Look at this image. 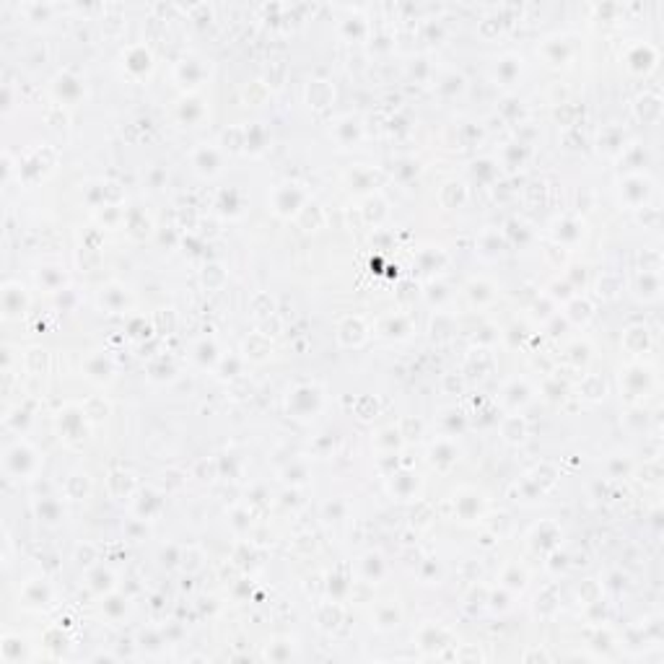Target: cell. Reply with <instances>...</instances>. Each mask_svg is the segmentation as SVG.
Instances as JSON below:
<instances>
[{
  "label": "cell",
  "instance_id": "cell-10",
  "mask_svg": "<svg viewBox=\"0 0 664 664\" xmlns=\"http://www.w3.org/2000/svg\"><path fill=\"white\" fill-rule=\"evenodd\" d=\"M400 620H402V612L392 599L377 604V610H374V626H377L379 631H392V628L400 626Z\"/></svg>",
  "mask_w": 664,
  "mask_h": 664
},
{
  "label": "cell",
  "instance_id": "cell-5",
  "mask_svg": "<svg viewBox=\"0 0 664 664\" xmlns=\"http://www.w3.org/2000/svg\"><path fill=\"white\" fill-rule=\"evenodd\" d=\"M418 646H421L426 654H433V657H441V649L446 646H457L452 636L446 633L444 628L436 626V623H426L418 631Z\"/></svg>",
  "mask_w": 664,
  "mask_h": 664
},
{
  "label": "cell",
  "instance_id": "cell-8",
  "mask_svg": "<svg viewBox=\"0 0 664 664\" xmlns=\"http://www.w3.org/2000/svg\"><path fill=\"white\" fill-rule=\"evenodd\" d=\"M553 239H555L558 244H563V247H574L579 239H584V221H576V218L555 221V226H553Z\"/></svg>",
  "mask_w": 664,
  "mask_h": 664
},
{
  "label": "cell",
  "instance_id": "cell-18",
  "mask_svg": "<svg viewBox=\"0 0 664 664\" xmlns=\"http://www.w3.org/2000/svg\"><path fill=\"white\" fill-rule=\"evenodd\" d=\"M457 457H460V449L449 441V438H438L436 444L431 446V462L433 465H454L457 462Z\"/></svg>",
  "mask_w": 664,
  "mask_h": 664
},
{
  "label": "cell",
  "instance_id": "cell-16",
  "mask_svg": "<svg viewBox=\"0 0 664 664\" xmlns=\"http://www.w3.org/2000/svg\"><path fill=\"white\" fill-rule=\"evenodd\" d=\"M86 374H89L94 382H109L114 374V366L104 353H94L89 361H86Z\"/></svg>",
  "mask_w": 664,
  "mask_h": 664
},
{
  "label": "cell",
  "instance_id": "cell-31",
  "mask_svg": "<svg viewBox=\"0 0 664 664\" xmlns=\"http://www.w3.org/2000/svg\"><path fill=\"white\" fill-rule=\"evenodd\" d=\"M504 587L514 589V592H521V589L527 587V574H524L519 566H509L504 574Z\"/></svg>",
  "mask_w": 664,
  "mask_h": 664
},
{
  "label": "cell",
  "instance_id": "cell-7",
  "mask_svg": "<svg viewBox=\"0 0 664 664\" xmlns=\"http://www.w3.org/2000/svg\"><path fill=\"white\" fill-rule=\"evenodd\" d=\"M633 291L641 301H659V296H662V275L654 270H641L633 280Z\"/></svg>",
  "mask_w": 664,
  "mask_h": 664
},
{
  "label": "cell",
  "instance_id": "cell-17",
  "mask_svg": "<svg viewBox=\"0 0 664 664\" xmlns=\"http://www.w3.org/2000/svg\"><path fill=\"white\" fill-rule=\"evenodd\" d=\"M343 623V607L338 602H325L317 607V626L322 631H335Z\"/></svg>",
  "mask_w": 664,
  "mask_h": 664
},
{
  "label": "cell",
  "instance_id": "cell-2",
  "mask_svg": "<svg viewBox=\"0 0 664 664\" xmlns=\"http://www.w3.org/2000/svg\"><path fill=\"white\" fill-rule=\"evenodd\" d=\"M3 465H6L8 475H13L16 480H29L39 470V454H37V449L31 444H26V441H16V444L8 446L6 454H3Z\"/></svg>",
  "mask_w": 664,
  "mask_h": 664
},
{
  "label": "cell",
  "instance_id": "cell-20",
  "mask_svg": "<svg viewBox=\"0 0 664 664\" xmlns=\"http://www.w3.org/2000/svg\"><path fill=\"white\" fill-rule=\"evenodd\" d=\"M195 358H197V363H200L203 369H208V366H218L221 353H218L216 340H213V338H203V340H200V343L195 345Z\"/></svg>",
  "mask_w": 664,
  "mask_h": 664
},
{
  "label": "cell",
  "instance_id": "cell-6",
  "mask_svg": "<svg viewBox=\"0 0 664 664\" xmlns=\"http://www.w3.org/2000/svg\"><path fill=\"white\" fill-rule=\"evenodd\" d=\"M192 166L203 177H216L221 172V151L211 143H200L192 151Z\"/></svg>",
  "mask_w": 664,
  "mask_h": 664
},
{
  "label": "cell",
  "instance_id": "cell-14",
  "mask_svg": "<svg viewBox=\"0 0 664 664\" xmlns=\"http://www.w3.org/2000/svg\"><path fill=\"white\" fill-rule=\"evenodd\" d=\"M379 332L384 335V338H392V340H402L410 335V319L405 317V314H389V317H384L382 322H379Z\"/></svg>",
  "mask_w": 664,
  "mask_h": 664
},
{
  "label": "cell",
  "instance_id": "cell-15",
  "mask_svg": "<svg viewBox=\"0 0 664 664\" xmlns=\"http://www.w3.org/2000/svg\"><path fill=\"white\" fill-rule=\"evenodd\" d=\"M50 597H52V589H50V584H47L45 579H31L29 584H26V589H23V602L34 604V607L47 604Z\"/></svg>",
  "mask_w": 664,
  "mask_h": 664
},
{
  "label": "cell",
  "instance_id": "cell-30",
  "mask_svg": "<svg viewBox=\"0 0 664 664\" xmlns=\"http://www.w3.org/2000/svg\"><path fill=\"white\" fill-rule=\"evenodd\" d=\"M37 516L39 521H47V524H55L57 519H62V509L55 501H50V498H45V501H39L37 504Z\"/></svg>",
  "mask_w": 664,
  "mask_h": 664
},
{
  "label": "cell",
  "instance_id": "cell-11",
  "mask_svg": "<svg viewBox=\"0 0 664 664\" xmlns=\"http://www.w3.org/2000/svg\"><path fill=\"white\" fill-rule=\"evenodd\" d=\"M26 294H23V286H18V283H8L6 288H3V309H6V317H16V314H21L23 309H26Z\"/></svg>",
  "mask_w": 664,
  "mask_h": 664
},
{
  "label": "cell",
  "instance_id": "cell-13",
  "mask_svg": "<svg viewBox=\"0 0 664 664\" xmlns=\"http://www.w3.org/2000/svg\"><path fill=\"white\" fill-rule=\"evenodd\" d=\"M529 400H532V389L527 387V382H524V379H514L511 384L504 389V402L511 410L524 408Z\"/></svg>",
  "mask_w": 664,
  "mask_h": 664
},
{
  "label": "cell",
  "instance_id": "cell-12",
  "mask_svg": "<svg viewBox=\"0 0 664 664\" xmlns=\"http://www.w3.org/2000/svg\"><path fill=\"white\" fill-rule=\"evenodd\" d=\"M566 319L568 322H574V325H587L589 319H592V314H594V306H592V301L589 299H584V296H574V299H568L566 301Z\"/></svg>",
  "mask_w": 664,
  "mask_h": 664
},
{
  "label": "cell",
  "instance_id": "cell-22",
  "mask_svg": "<svg viewBox=\"0 0 664 664\" xmlns=\"http://www.w3.org/2000/svg\"><path fill=\"white\" fill-rule=\"evenodd\" d=\"M501 436L509 441V444H519L527 436V426L521 421L519 415H509L504 423H501Z\"/></svg>",
  "mask_w": 664,
  "mask_h": 664
},
{
  "label": "cell",
  "instance_id": "cell-1",
  "mask_svg": "<svg viewBox=\"0 0 664 664\" xmlns=\"http://www.w3.org/2000/svg\"><path fill=\"white\" fill-rule=\"evenodd\" d=\"M620 203H626L631 211L646 208L649 197L654 195V179L646 172H631L618 182Z\"/></svg>",
  "mask_w": 664,
  "mask_h": 664
},
{
  "label": "cell",
  "instance_id": "cell-19",
  "mask_svg": "<svg viewBox=\"0 0 664 664\" xmlns=\"http://www.w3.org/2000/svg\"><path fill=\"white\" fill-rule=\"evenodd\" d=\"M636 112H638V117L643 122H659V117H662V99L657 94H643L638 99V104H636Z\"/></svg>",
  "mask_w": 664,
  "mask_h": 664
},
{
  "label": "cell",
  "instance_id": "cell-25",
  "mask_svg": "<svg viewBox=\"0 0 664 664\" xmlns=\"http://www.w3.org/2000/svg\"><path fill=\"white\" fill-rule=\"evenodd\" d=\"M467 294H470V299H472V304H488V301H493L496 299V288L488 283V280H470V286H467Z\"/></svg>",
  "mask_w": 664,
  "mask_h": 664
},
{
  "label": "cell",
  "instance_id": "cell-28",
  "mask_svg": "<svg viewBox=\"0 0 664 664\" xmlns=\"http://www.w3.org/2000/svg\"><path fill=\"white\" fill-rule=\"evenodd\" d=\"M128 612V599L122 594H104V615L109 620H120L122 615Z\"/></svg>",
  "mask_w": 664,
  "mask_h": 664
},
{
  "label": "cell",
  "instance_id": "cell-27",
  "mask_svg": "<svg viewBox=\"0 0 664 664\" xmlns=\"http://www.w3.org/2000/svg\"><path fill=\"white\" fill-rule=\"evenodd\" d=\"M363 216H366V221H371L374 226H379V223H382V221L387 218V203H384V200H382L379 195H371L369 200H366Z\"/></svg>",
  "mask_w": 664,
  "mask_h": 664
},
{
  "label": "cell",
  "instance_id": "cell-4",
  "mask_svg": "<svg viewBox=\"0 0 664 664\" xmlns=\"http://www.w3.org/2000/svg\"><path fill=\"white\" fill-rule=\"evenodd\" d=\"M322 408V389L317 384H299L288 392V413L294 418H314Z\"/></svg>",
  "mask_w": 664,
  "mask_h": 664
},
{
  "label": "cell",
  "instance_id": "cell-32",
  "mask_svg": "<svg viewBox=\"0 0 664 664\" xmlns=\"http://www.w3.org/2000/svg\"><path fill=\"white\" fill-rule=\"evenodd\" d=\"M338 128L345 130V138H343L340 143H343V145H355V143H358V138H361V128H358V122L348 117V120H340L338 122Z\"/></svg>",
  "mask_w": 664,
  "mask_h": 664
},
{
  "label": "cell",
  "instance_id": "cell-3",
  "mask_svg": "<svg viewBox=\"0 0 664 664\" xmlns=\"http://www.w3.org/2000/svg\"><path fill=\"white\" fill-rule=\"evenodd\" d=\"M306 203H309V197H306L301 184H296V182H283V184H278L275 192H272V211L278 213V216H283V218L299 216Z\"/></svg>",
  "mask_w": 664,
  "mask_h": 664
},
{
  "label": "cell",
  "instance_id": "cell-23",
  "mask_svg": "<svg viewBox=\"0 0 664 664\" xmlns=\"http://www.w3.org/2000/svg\"><path fill=\"white\" fill-rule=\"evenodd\" d=\"M89 587H91V592H96V594H109L114 589V574L104 566L94 568L89 574Z\"/></svg>",
  "mask_w": 664,
  "mask_h": 664
},
{
  "label": "cell",
  "instance_id": "cell-9",
  "mask_svg": "<svg viewBox=\"0 0 664 664\" xmlns=\"http://www.w3.org/2000/svg\"><path fill=\"white\" fill-rule=\"evenodd\" d=\"M369 335V327L361 317H345L338 327V338L343 345H361Z\"/></svg>",
  "mask_w": 664,
  "mask_h": 664
},
{
  "label": "cell",
  "instance_id": "cell-21",
  "mask_svg": "<svg viewBox=\"0 0 664 664\" xmlns=\"http://www.w3.org/2000/svg\"><path fill=\"white\" fill-rule=\"evenodd\" d=\"M389 488H392V493L400 498V501H410V498L418 493V480H415L410 472H397V475H392Z\"/></svg>",
  "mask_w": 664,
  "mask_h": 664
},
{
  "label": "cell",
  "instance_id": "cell-26",
  "mask_svg": "<svg viewBox=\"0 0 664 664\" xmlns=\"http://www.w3.org/2000/svg\"><path fill=\"white\" fill-rule=\"evenodd\" d=\"M363 576H366L371 584L384 576V560H382L379 553H366V555H363Z\"/></svg>",
  "mask_w": 664,
  "mask_h": 664
},
{
  "label": "cell",
  "instance_id": "cell-29",
  "mask_svg": "<svg viewBox=\"0 0 664 664\" xmlns=\"http://www.w3.org/2000/svg\"><path fill=\"white\" fill-rule=\"evenodd\" d=\"M480 255L488 257V260H496V257L504 255V242L498 239V234L485 231L483 239H480Z\"/></svg>",
  "mask_w": 664,
  "mask_h": 664
},
{
  "label": "cell",
  "instance_id": "cell-24",
  "mask_svg": "<svg viewBox=\"0 0 664 664\" xmlns=\"http://www.w3.org/2000/svg\"><path fill=\"white\" fill-rule=\"evenodd\" d=\"M101 306H106L109 311L125 309V306H128V294H125V288H120V286L101 288Z\"/></svg>",
  "mask_w": 664,
  "mask_h": 664
}]
</instances>
